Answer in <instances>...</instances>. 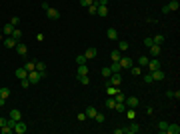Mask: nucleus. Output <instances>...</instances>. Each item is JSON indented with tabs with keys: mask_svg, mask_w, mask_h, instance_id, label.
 <instances>
[{
	"mask_svg": "<svg viewBox=\"0 0 180 134\" xmlns=\"http://www.w3.org/2000/svg\"><path fill=\"white\" fill-rule=\"evenodd\" d=\"M42 78H44V74H42V72H38V70L28 72V80H30V84H38Z\"/></svg>",
	"mask_w": 180,
	"mask_h": 134,
	"instance_id": "f257e3e1",
	"label": "nucleus"
},
{
	"mask_svg": "<svg viewBox=\"0 0 180 134\" xmlns=\"http://www.w3.org/2000/svg\"><path fill=\"white\" fill-rule=\"evenodd\" d=\"M124 104H126V108H136V106L140 104V100H138L136 96H126V98H124Z\"/></svg>",
	"mask_w": 180,
	"mask_h": 134,
	"instance_id": "f03ea898",
	"label": "nucleus"
},
{
	"mask_svg": "<svg viewBox=\"0 0 180 134\" xmlns=\"http://www.w3.org/2000/svg\"><path fill=\"white\" fill-rule=\"evenodd\" d=\"M118 64H120V68H126V70H128V68L132 66L134 62H132V58H130V56H120V60H118Z\"/></svg>",
	"mask_w": 180,
	"mask_h": 134,
	"instance_id": "7ed1b4c3",
	"label": "nucleus"
},
{
	"mask_svg": "<svg viewBox=\"0 0 180 134\" xmlns=\"http://www.w3.org/2000/svg\"><path fill=\"white\" fill-rule=\"evenodd\" d=\"M46 16H48L50 20H58V18H60V12H58L56 8H52V6H48V8H46Z\"/></svg>",
	"mask_w": 180,
	"mask_h": 134,
	"instance_id": "20e7f679",
	"label": "nucleus"
},
{
	"mask_svg": "<svg viewBox=\"0 0 180 134\" xmlns=\"http://www.w3.org/2000/svg\"><path fill=\"white\" fill-rule=\"evenodd\" d=\"M136 132H140V126L136 122H130L126 128H124V134H136Z\"/></svg>",
	"mask_w": 180,
	"mask_h": 134,
	"instance_id": "39448f33",
	"label": "nucleus"
},
{
	"mask_svg": "<svg viewBox=\"0 0 180 134\" xmlns=\"http://www.w3.org/2000/svg\"><path fill=\"white\" fill-rule=\"evenodd\" d=\"M146 68H148V72H152V70H158V68H160V62H158V58H150V60H148V64H146Z\"/></svg>",
	"mask_w": 180,
	"mask_h": 134,
	"instance_id": "423d86ee",
	"label": "nucleus"
},
{
	"mask_svg": "<svg viewBox=\"0 0 180 134\" xmlns=\"http://www.w3.org/2000/svg\"><path fill=\"white\" fill-rule=\"evenodd\" d=\"M26 130H28V126H26L22 120H18L16 126H14V132H16V134H26Z\"/></svg>",
	"mask_w": 180,
	"mask_h": 134,
	"instance_id": "0eeeda50",
	"label": "nucleus"
},
{
	"mask_svg": "<svg viewBox=\"0 0 180 134\" xmlns=\"http://www.w3.org/2000/svg\"><path fill=\"white\" fill-rule=\"evenodd\" d=\"M16 52H18V56H26L28 54V46L24 42H16Z\"/></svg>",
	"mask_w": 180,
	"mask_h": 134,
	"instance_id": "6e6552de",
	"label": "nucleus"
},
{
	"mask_svg": "<svg viewBox=\"0 0 180 134\" xmlns=\"http://www.w3.org/2000/svg\"><path fill=\"white\" fill-rule=\"evenodd\" d=\"M14 28H16V26H12V24L8 22V24H2V28H0V30H2V34H4V36H12Z\"/></svg>",
	"mask_w": 180,
	"mask_h": 134,
	"instance_id": "1a4fd4ad",
	"label": "nucleus"
},
{
	"mask_svg": "<svg viewBox=\"0 0 180 134\" xmlns=\"http://www.w3.org/2000/svg\"><path fill=\"white\" fill-rule=\"evenodd\" d=\"M108 78H110V84H114V86H120V84H122V76H120V72H118V74H110Z\"/></svg>",
	"mask_w": 180,
	"mask_h": 134,
	"instance_id": "9d476101",
	"label": "nucleus"
},
{
	"mask_svg": "<svg viewBox=\"0 0 180 134\" xmlns=\"http://www.w3.org/2000/svg\"><path fill=\"white\" fill-rule=\"evenodd\" d=\"M16 78H18V80H22V78H28V70H26L24 66L16 68Z\"/></svg>",
	"mask_w": 180,
	"mask_h": 134,
	"instance_id": "9b49d317",
	"label": "nucleus"
},
{
	"mask_svg": "<svg viewBox=\"0 0 180 134\" xmlns=\"http://www.w3.org/2000/svg\"><path fill=\"white\" fill-rule=\"evenodd\" d=\"M116 92H120V88H118V86H114V84H110V82H108V84H106V94H108V96H114Z\"/></svg>",
	"mask_w": 180,
	"mask_h": 134,
	"instance_id": "f8f14e48",
	"label": "nucleus"
},
{
	"mask_svg": "<svg viewBox=\"0 0 180 134\" xmlns=\"http://www.w3.org/2000/svg\"><path fill=\"white\" fill-rule=\"evenodd\" d=\"M178 132H180L178 124H168V126H166V134H178Z\"/></svg>",
	"mask_w": 180,
	"mask_h": 134,
	"instance_id": "ddd939ff",
	"label": "nucleus"
},
{
	"mask_svg": "<svg viewBox=\"0 0 180 134\" xmlns=\"http://www.w3.org/2000/svg\"><path fill=\"white\" fill-rule=\"evenodd\" d=\"M150 74H152V80H164V72H162L160 68H158V70H152Z\"/></svg>",
	"mask_w": 180,
	"mask_h": 134,
	"instance_id": "4468645a",
	"label": "nucleus"
},
{
	"mask_svg": "<svg viewBox=\"0 0 180 134\" xmlns=\"http://www.w3.org/2000/svg\"><path fill=\"white\" fill-rule=\"evenodd\" d=\"M106 36H108V40H118V30L116 28H108Z\"/></svg>",
	"mask_w": 180,
	"mask_h": 134,
	"instance_id": "2eb2a0df",
	"label": "nucleus"
},
{
	"mask_svg": "<svg viewBox=\"0 0 180 134\" xmlns=\"http://www.w3.org/2000/svg\"><path fill=\"white\" fill-rule=\"evenodd\" d=\"M96 16H102V18L108 16V6H98L96 8Z\"/></svg>",
	"mask_w": 180,
	"mask_h": 134,
	"instance_id": "dca6fc26",
	"label": "nucleus"
},
{
	"mask_svg": "<svg viewBox=\"0 0 180 134\" xmlns=\"http://www.w3.org/2000/svg\"><path fill=\"white\" fill-rule=\"evenodd\" d=\"M88 74V66L86 64H78V72H76V76H86Z\"/></svg>",
	"mask_w": 180,
	"mask_h": 134,
	"instance_id": "f3484780",
	"label": "nucleus"
},
{
	"mask_svg": "<svg viewBox=\"0 0 180 134\" xmlns=\"http://www.w3.org/2000/svg\"><path fill=\"white\" fill-rule=\"evenodd\" d=\"M2 42H4V46H6V48H14V46H16V40H14L12 36H8V38H4Z\"/></svg>",
	"mask_w": 180,
	"mask_h": 134,
	"instance_id": "a211bd4d",
	"label": "nucleus"
},
{
	"mask_svg": "<svg viewBox=\"0 0 180 134\" xmlns=\"http://www.w3.org/2000/svg\"><path fill=\"white\" fill-rule=\"evenodd\" d=\"M96 54H98V50H96V48H86V52H84V56H86V58H96Z\"/></svg>",
	"mask_w": 180,
	"mask_h": 134,
	"instance_id": "6ab92c4d",
	"label": "nucleus"
},
{
	"mask_svg": "<svg viewBox=\"0 0 180 134\" xmlns=\"http://www.w3.org/2000/svg\"><path fill=\"white\" fill-rule=\"evenodd\" d=\"M150 54H152V58H158V54H160V44L150 46Z\"/></svg>",
	"mask_w": 180,
	"mask_h": 134,
	"instance_id": "aec40b11",
	"label": "nucleus"
},
{
	"mask_svg": "<svg viewBox=\"0 0 180 134\" xmlns=\"http://www.w3.org/2000/svg\"><path fill=\"white\" fill-rule=\"evenodd\" d=\"M8 118H12V120H16V122H18V120H20V110L12 108V110H10V114H8Z\"/></svg>",
	"mask_w": 180,
	"mask_h": 134,
	"instance_id": "412c9836",
	"label": "nucleus"
},
{
	"mask_svg": "<svg viewBox=\"0 0 180 134\" xmlns=\"http://www.w3.org/2000/svg\"><path fill=\"white\" fill-rule=\"evenodd\" d=\"M120 56H122V52H120L118 48H116V50H112V52H110V58H112V62H118V60H120Z\"/></svg>",
	"mask_w": 180,
	"mask_h": 134,
	"instance_id": "4be33fe9",
	"label": "nucleus"
},
{
	"mask_svg": "<svg viewBox=\"0 0 180 134\" xmlns=\"http://www.w3.org/2000/svg\"><path fill=\"white\" fill-rule=\"evenodd\" d=\"M84 112H86V118H94V116H96V112H98V110H96L94 106H88V108H86Z\"/></svg>",
	"mask_w": 180,
	"mask_h": 134,
	"instance_id": "5701e85b",
	"label": "nucleus"
},
{
	"mask_svg": "<svg viewBox=\"0 0 180 134\" xmlns=\"http://www.w3.org/2000/svg\"><path fill=\"white\" fill-rule=\"evenodd\" d=\"M166 6H168V10H170V12H172V10H178V8H180L178 0H170V2L166 4Z\"/></svg>",
	"mask_w": 180,
	"mask_h": 134,
	"instance_id": "b1692460",
	"label": "nucleus"
},
{
	"mask_svg": "<svg viewBox=\"0 0 180 134\" xmlns=\"http://www.w3.org/2000/svg\"><path fill=\"white\" fill-rule=\"evenodd\" d=\"M130 74H132V76H140V74H142V68L132 64V66H130Z\"/></svg>",
	"mask_w": 180,
	"mask_h": 134,
	"instance_id": "393cba45",
	"label": "nucleus"
},
{
	"mask_svg": "<svg viewBox=\"0 0 180 134\" xmlns=\"http://www.w3.org/2000/svg\"><path fill=\"white\" fill-rule=\"evenodd\" d=\"M24 68H26L28 72H32V70H36V60H28V62L24 64Z\"/></svg>",
	"mask_w": 180,
	"mask_h": 134,
	"instance_id": "a878e982",
	"label": "nucleus"
},
{
	"mask_svg": "<svg viewBox=\"0 0 180 134\" xmlns=\"http://www.w3.org/2000/svg\"><path fill=\"white\" fill-rule=\"evenodd\" d=\"M114 106H116V100H114V96L106 98V108H108V110H114Z\"/></svg>",
	"mask_w": 180,
	"mask_h": 134,
	"instance_id": "bb28decb",
	"label": "nucleus"
},
{
	"mask_svg": "<svg viewBox=\"0 0 180 134\" xmlns=\"http://www.w3.org/2000/svg\"><path fill=\"white\" fill-rule=\"evenodd\" d=\"M12 38H14L16 42H20V38H22V30H18V26L14 28V32H12Z\"/></svg>",
	"mask_w": 180,
	"mask_h": 134,
	"instance_id": "cd10ccee",
	"label": "nucleus"
},
{
	"mask_svg": "<svg viewBox=\"0 0 180 134\" xmlns=\"http://www.w3.org/2000/svg\"><path fill=\"white\" fill-rule=\"evenodd\" d=\"M8 96H10V88H8V86H2V88H0V98H8Z\"/></svg>",
	"mask_w": 180,
	"mask_h": 134,
	"instance_id": "c85d7f7f",
	"label": "nucleus"
},
{
	"mask_svg": "<svg viewBox=\"0 0 180 134\" xmlns=\"http://www.w3.org/2000/svg\"><path fill=\"white\" fill-rule=\"evenodd\" d=\"M148 60H150L148 56H140V58H138V66H140V68H146Z\"/></svg>",
	"mask_w": 180,
	"mask_h": 134,
	"instance_id": "c756f323",
	"label": "nucleus"
},
{
	"mask_svg": "<svg viewBox=\"0 0 180 134\" xmlns=\"http://www.w3.org/2000/svg\"><path fill=\"white\" fill-rule=\"evenodd\" d=\"M36 70H38V72H42V74H46V64H44V62H38V60H36Z\"/></svg>",
	"mask_w": 180,
	"mask_h": 134,
	"instance_id": "7c9ffc66",
	"label": "nucleus"
},
{
	"mask_svg": "<svg viewBox=\"0 0 180 134\" xmlns=\"http://www.w3.org/2000/svg\"><path fill=\"white\" fill-rule=\"evenodd\" d=\"M118 50H120V52H126V50H128V42H126V40H120V42H118Z\"/></svg>",
	"mask_w": 180,
	"mask_h": 134,
	"instance_id": "2f4dec72",
	"label": "nucleus"
},
{
	"mask_svg": "<svg viewBox=\"0 0 180 134\" xmlns=\"http://www.w3.org/2000/svg\"><path fill=\"white\" fill-rule=\"evenodd\" d=\"M100 74H102V76H104V78H108V76L112 74V70H110V66H104V68H102V70H100Z\"/></svg>",
	"mask_w": 180,
	"mask_h": 134,
	"instance_id": "473e14b6",
	"label": "nucleus"
},
{
	"mask_svg": "<svg viewBox=\"0 0 180 134\" xmlns=\"http://www.w3.org/2000/svg\"><path fill=\"white\" fill-rule=\"evenodd\" d=\"M166 96H168V98H176V100H178V98H180V92H178V90H176V92H174V90H168V92H166Z\"/></svg>",
	"mask_w": 180,
	"mask_h": 134,
	"instance_id": "72a5a7b5",
	"label": "nucleus"
},
{
	"mask_svg": "<svg viewBox=\"0 0 180 134\" xmlns=\"http://www.w3.org/2000/svg\"><path fill=\"white\" fill-rule=\"evenodd\" d=\"M110 70H112V74H118V72H120L122 68H120V64H118V62H112V66H110Z\"/></svg>",
	"mask_w": 180,
	"mask_h": 134,
	"instance_id": "f704fd0d",
	"label": "nucleus"
},
{
	"mask_svg": "<svg viewBox=\"0 0 180 134\" xmlns=\"http://www.w3.org/2000/svg\"><path fill=\"white\" fill-rule=\"evenodd\" d=\"M152 42L162 46V42H164V36H162V34H158V36H154V38H152Z\"/></svg>",
	"mask_w": 180,
	"mask_h": 134,
	"instance_id": "c9c22d12",
	"label": "nucleus"
},
{
	"mask_svg": "<svg viewBox=\"0 0 180 134\" xmlns=\"http://www.w3.org/2000/svg\"><path fill=\"white\" fill-rule=\"evenodd\" d=\"M166 126H168L166 120H160V122H158V130H160V132H166Z\"/></svg>",
	"mask_w": 180,
	"mask_h": 134,
	"instance_id": "e433bc0d",
	"label": "nucleus"
},
{
	"mask_svg": "<svg viewBox=\"0 0 180 134\" xmlns=\"http://www.w3.org/2000/svg\"><path fill=\"white\" fill-rule=\"evenodd\" d=\"M94 120H96V122H104V120H106V116H104V114H102V112H96V116H94Z\"/></svg>",
	"mask_w": 180,
	"mask_h": 134,
	"instance_id": "4c0bfd02",
	"label": "nucleus"
},
{
	"mask_svg": "<svg viewBox=\"0 0 180 134\" xmlns=\"http://www.w3.org/2000/svg\"><path fill=\"white\" fill-rule=\"evenodd\" d=\"M96 8H98V4H96V2H92L86 10H88V14H96Z\"/></svg>",
	"mask_w": 180,
	"mask_h": 134,
	"instance_id": "58836bf2",
	"label": "nucleus"
},
{
	"mask_svg": "<svg viewBox=\"0 0 180 134\" xmlns=\"http://www.w3.org/2000/svg\"><path fill=\"white\" fill-rule=\"evenodd\" d=\"M86 60H88V58H86L84 54H78V56H76V64H86Z\"/></svg>",
	"mask_w": 180,
	"mask_h": 134,
	"instance_id": "ea45409f",
	"label": "nucleus"
},
{
	"mask_svg": "<svg viewBox=\"0 0 180 134\" xmlns=\"http://www.w3.org/2000/svg\"><path fill=\"white\" fill-rule=\"evenodd\" d=\"M114 110H118V112H124V110H126V104H124V102H116Z\"/></svg>",
	"mask_w": 180,
	"mask_h": 134,
	"instance_id": "a19ab883",
	"label": "nucleus"
},
{
	"mask_svg": "<svg viewBox=\"0 0 180 134\" xmlns=\"http://www.w3.org/2000/svg\"><path fill=\"white\" fill-rule=\"evenodd\" d=\"M124 112L128 114V118H130V120H134V118H136V112H134V108H126Z\"/></svg>",
	"mask_w": 180,
	"mask_h": 134,
	"instance_id": "79ce46f5",
	"label": "nucleus"
},
{
	"mask_svg": "<svg viewBox=\"0 0 180 134\" xmlns=\"http://www.w3.org/2000/svg\"><path fill=\"white\" fill-rule=\"evenodd\" d=\"M124 98H126V96H124L122 92H116V94H114V100L116 102H124Z\"/></svg>",
	"mask_w": 180,
	"mask_h": 134,
	"instance_id": "37998d69",
	"label": "nucleus"
},
{
	"mask_svg": "<svg viewBox=\"0 0 180 134\" xmlns=\"http://www.w3.org/2000/svg\"><path fill=\"white\" fill-rule=\"evenodd\" d=\"M0 132H2V134H12L14 130H12L10 126H0Z\"/></svg>",
	"mask_w": 180,
	"mask_h": 134,
	"instance_id": "c03bdc74",
	"label": "nucleus"
},
{
	"mask_svg": "<svg viewBox=\"0 0 180 134\" xmlns=\"http://www.w3.org/2000/svg\"><path fill=\"white\" fill-rule=\"evenodd\" d=\"M78 80H80V84H82V86H86V84H88V82H90L88 74H86V76H78Z\"/></svg>",
	"mask_w": 180,
	"mask_h": 134,
	"instance_id": "a18cd8bd",
	"label": "nucleus"
},
{
	"mask_svg": "<svg viewBox=\"0 0 180 134\" xmlns=\"http://www.w3.org/2000/svg\"><path fill=\"white\" fill-rule=\"evenodd\" d=\"M10 24H12V26H18V24H20V16H12Z\"/></svg>",
	"mask_w": 180,
	"mask_h": 134,
	"instance_id": "49530a36",
	"label": "nucleus"
},
{
	"mask_svg": "<svg viewBox=\"0 0 180 134\" xmlns=\"http://www.w3.org/2000/svg\"><path fill=\"white\" fill-rule=\"evenodd\" d=\"M20 86H22V88H28V86H30V80H28V78H22V80H20Z\"/></svg>",
	"mask_w": 180,
	"mask_h": 134,
	"instance_id": "de8ad7c7",
	"label": "nucleus"
},
{
	"mask_svg": "<svg viewBox=\"0 0 180 134\" xmlns=\"http://www.w3.org/2000/svg\"><path fill=\"white\" fill-rule=\"evenodd\" d=\"M94 0H80V6H84V8H88L90 4H92Z\"/></svg>",
	"mask_w": 180,
	"mask_h": 134,
	"instance_id": "09e8293b",
	"label": "nucleus"
},
{
	"mask_svg": "<svg viewBox=\"0 0 180 134\" xmlns=\"http://www.w3.org/2000/svg\"><path fill=\"white\" fill-rule=\"evenodd\" d=\"M98 6H108V0H94Z\"/></svg>",
	"mask_w": 180,
	"mask_h": 134,
	"instance_id": "8fccbe9b",
	"label": "nucleus"
},
{
	"mask_svg": "<svg viewBox=\"0 0 180 134\" xmlns=\"http://www.w3.org/2000/svg\"><path fill=\"white\" fill-rule=\"evenodd\" d=\"M152 44H154V42H152V38H144V46H148V48H150Z\"/></svg>",
	"mask_w": 180,
	"mask_h": 134,
	"instance_id": "3c124183",
	"label": "nucleus"
},
{
	"mask_svg": "<svg viewBox=\"0 0 180 134\" xmlns=\"http://www.w3.org/2000/svg\"><path fill=\"white\" fill-rule=\"evenodd\" d=\"M144 82H152V74H150V72L144 74Z\"/></svg>",
	"mask_w": 180,
	"mask_h": 134,
	"instance_id": "603ef678",
	"label": "nucleus"
},
{
	"mask_svg": "<svg viewBox=\"0 0 180 134\" xmlns=\"http://www.w3.org/2000/svg\"><path fill=\"white\" fill-rule=\"evenodd\" d=\"M78 120H80V122H84V120H86V112H80V114H78Z\"/></svg>",
	"mask_w": 180,
	"mask_h": 134,
	"instance_id": "864d4df0",
	"label": "nucleus"
},
{
	"mask_svg": "<svg viewBox=\"0 0 180 134\" xmlns=\"http://www.w3.org/2000/svg\"><path fill=\"white\" fill-rule=\"evenodd\" d=\"M36 40H38V42H42V40H44V34L38 32V34H36Z\"/></svg>",
	"mask_w": 180,
	"mask_h": 134,
	"instance_id": "5fc2aeb1",
	"label": "nucleus"
},
{
	"mask_svg": "<svg viewBox=\"0 0 180 134\" xmlns=\"http://www.w3.org/2000/svg\"><path fill=\"white\" fill-rule=\"evenodd\" d=\"M6 122H8V118H4V116H0V126H6Z\"/></svg>",
	"mask_w": 180,
	"mask_h": 134,
	"instance_id": "6e6d98bb",
	"label": "nucleus"
},
{
	"mask_svg": "<svg viewBox=\"0 0 180 134\" xmlns=\"http://www.w3.org/2000/svg\"><path fill=\"white\" fill-rule=\"evenodd\" d=\"M6 104V98H0V106H4Z\"/></svg>",
	"mask_w": 180,
	"mask_h": 134,
	"instance_id": "4d7b16f0",
	"label": "nucleus"
},
{
	"mask_svg": "<svg viewBox=\"0 0 180 134\" xmlns=\"http://www.w3.org/2000/svg\"><path fill=\"white\" fill-rule=\"evenodd\" d=\"M2 40H4V34H2V32H0V42H2Z\"/></svg>",
	"mask_w": 180,
	"mask_h": 134,
	"instance_id": "13d9d810",
	"label": "nucleus"
},
{
	"mask_svg": "<svg viewBox=\"0 0 180 134\" xmlns=\"http://www.w3.org/2000/svg\"><path fill=\"white\" fill-rule=\"evenodd\" d=\"M0 28H2V24H0Z\"/></svg>",
	"mask_w": 180,
	"mask_h": 134,
	"instance_id": "bf43d9fd",
	"label": "nucleus"
}]
</instances>
